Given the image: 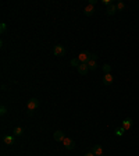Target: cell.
<instances>
[{
	"label": "cell",
	"instance_id": "9",
	"mask_svg": "<svg viewBox=\"0 0 139 156\" xmlns=\"http://www.w3.org/2000/svg\"><path fill=\"white\" fill-rule=\"evenodd\" d=\"M113 81H114V78H113L111 74H104V77H103V84L104 85H111Z\"/></svg>",
	"mask_w": 139,
	"mask_h": 156
},
{
	"label": "cell",
	"instance_id": "21",
	"mask_svg": "<svg viewBox=\"0 0 139 156\" xmlns=\"http://www.w3.org/2000/svg\"><path fill=\"white\" fill-rule=\"evenodd\" d=\"M103 4H104V6H111V4H113V3H111V0H103Z\"/></svg>",
	"mask_w": 139,
	"mask_h": 156
},
{
	"label": "cell",
	"instance_id": "11",
	"mask_svg": "<svg viewBox=\"0 0 139 156\" xmlns=\"http://www.w3.org/2000/svg\"><path fill=\"white\" fill-rule=\"evenodd\" d=\"M3 142H4L6 145H13V144L16 142V138L11 137V135H4V137H3Z\"/></svg>",
	"mask_w": 139,
	"mask_h": 156
},
{
	"label": "cell",
	"instance_id": "3",
	"mask_svg": "<svg viewBox=\"0 0 139 156\" xmlns=\"http://www.w3.org/2000/svg\"><path fill=\"white\" fill-rule=\"evenodd\" d=\"M27 107H28V110L33 112L35 109H38V107H39V101L36 99V98H32V99H29V101H28V105H27Z\"/></svg>",
	"mask_w": 139,
	"mask_h": 156
},
{
	"label": "cell",
	"instance_id": "15",
	"mask_svg": "<svg viewBox=\"0 0 139 156\" xmlns=\"http://www.w3.org/2000/svg\"><path fill=\"white\" fill-rule=\"evenodd\" d=\"M22 133H24L22 127H16V128H14V135H17V137H21Z\"/></svg>",
	"mask_w": 139,
	"mask_h": 156
},
{
	"label": "cell",
	"instance_id": "18",
	"mask_svg": "<svg viewBox=\"0 0 139 156\" xmlns=\"http://www.w3.org/2000/svg\"><path fill=\"white\" fill-rule=\"evenodd\" d=\"M102 68H103V71H104V74H110V71H111V66H110V64H104Z\"/></svg>",
	"mask_w": 139,
	"mask_h": 156
},
{
	"label": "cell",
	"instance_id": "22",
	"mask_svg": "<svg viewBox=\"0 0 139 156\" xmlns=\"http://www.w3.org/2000/svg\"><path fill=\"white\" fill-rule=\"evenodd\" d=\"M92 60H96L97 62V55L96 53H92Z\"/></svg>",
	"mask_w": 139,
	"mask_h": 156
},
{
	"label": "cell",
	"instance_id": "17",
	"mask_svg": "<svg viewBox=\"0 0 139 156\" xmlns=\"http://www.w3.org/2000/svg\"><path fill=\"white\" fill-rule=\"evenodd\" d=\"M124 131H125V130H124L123 127H120V128H117L116 131H114V134H116L117 137H123V135H124Z\"/></svg>",
	"mask_w": 139,
	"mask_h": 156
},
{
	"label": "cell",
	"instance_id": "23",
	"mask_svg": "<svg viewBox=\"0 0 139 156\" xmlns=\"http://www.w3.org/2000/svg\"><path fill=\"white\" fill-rule=\"evenodd\" d=\"M89 4H92V6H95V4H96V0H89Z\"/></svg>",
	"mask_w": 139,
	"mask_h": 156
},
{
	"label": "cell",
	"instance_id": "1",
	"mask_svg": "<svg viewBox=\"0 0 139 156\" xmlns=\"http://www.w3.org/2000/svg\"><path fill=\"white\" fill-rule=\"evenodd\" d=\"M78 59H79V62L81 63H88L91 62V59H92V53H89V52H81L79 55H78Z\"/></svg>",
	"mask_w": 139,
	"mask_h": 156
},
{
	"label": "cell",
	"instance_id": "16",
	"mask_svg": "<svg viewBox=\"0 0 139 156\" xmlns=\"http://www.w3.org/2000/svg\"><path fill=\"white\" fill-rule=\"evenodd\" d=\"M116 7H117V11H123L125 8V4H124V1H118L116 4Z\"/></svg>",
	"mask_w": 139,
	"mask_h": 156
},
{
	"label": "cell",
	"instance_id": "5",
	"mask_svg": "<svg viewBox=\"0 0 139 156\" xmlns=\"http://www.w3.org/2000/svg\"><path fill=\"white\" fill-rule=\"evenodd\" d=\"M53 138H54V141H56V142H63L65 137H64V133H63L61 130H57V131H54Z\"/></svg>",
	"mask_w": 139,
	"mask_h": 156
},
{
	"label": "cell",
	"instance_id": "24",
	"mask_svg": "<svg viewBox=\"0 0 139 156\" xmlns=\"http://www.w3.org/2000/svg\"><path fill=\"white\" fill-rule=\"evenodd\" d=\"M84 156H95V155H93L92 152H86V153H85V155H84Z\"/></svg>",
	"mask_w": 139,
	"mask_h": 156
},
{
	"label": "cell",
	"instance_id": "8",
	"mask_svg": "<svg viewBox=\"0 0 139 156\" xmlns=\"http://www.w3.org/2000/svg\"><path fill=\"white\" fill-rule=\"evenodd\" d=\"M134 124V121H132V118H124L123 123H121V127H123L124 130H129Z\"/></svg>",
	"mask_w": 139,
	"mask_h": 156
},
{
	"label": "cell",
	"instance_id": "19",
	"mask_svg": "<svg viewBox=\"0 0 139 156\" xmlns=\"http://www.w3.org/2000/svg\"><path fill=\"white\" fill-rule=\"evenodd\" d=\"M6 31H7V25L4 23L0 24V34H6Z\"/></svg>",
	"mask_w": 139,
	"mask_h": 156
},
{
	"label": "cell",
	"instance_id": "7",
	"mask_svg": "<svg viewBox=\"0 0 139 156\" xmlns=\"http://www.w3.org/2000/svg\"><path fill=\"white\" fill-rule=\"evenodd\" d=\"M91 152H92L95 156H102L103 155V148H102V145H93V148Z\"/></svg>",
	"mask_w": 139,
	"mask_h": 156
},
{
	"label": "cell",
	"instance_id": "13",
	"mask_svg": "<svg viewBox=\"0 0 139 156\" xmlns=\"http://www.w3.org/2000/svg\"><path fill=\"white\" fill-rule=\"evenodd\" d=\"M88 67H89V70H96L97 68V62L91 59V62L88 63Z\"/></svg>",
	"mask_w": 139,
	"mask_h": 156
},
{
	"label": "cell",
	"instance_id": "14",
	"mask_svg": "<svg viewBox=\"0 0 139 156\" xmlns=\"http://www.w3.org/2000/svg\"><path fill=\"white\" fill-rule=\"evenodd\" d=\"M70 64H71L72 67H77V68H78V67L81 66V62H79V59H78V57H75V59H71Z\"/></svg>",
	"mask_w": 139,
	"mask_h": 156
},
{
	"label": "cell",
	"instance_id": "25",
	"mask_svg": "<svg viewBox=\"0 0 139 156\" xmlns=\"http://www.w3.org/2000/svg\"><path fill=\"white\" fill-rule=\"evenodd\" d=\"M102 156H104V155H102Z\"/></svg>",
	"mask_w": 139,
	"mask_h": 156
},
{
	"label": "cell",
	"instance_id": "6",
	"mask_svg": "<svg viewBox=\"0 0 139 156\" xmlns=\"http://www.w3.org/2000/svg\"><path fill=\"white\" fill-rule=\"evenodd\" d=\"M78 73L81 74V75H86L88 74V71H89V67H88V64L86 63H81V66L77 68Z\"/></svg>",
	"mask_w": 139,
	"mask_h": 156
},
{
	"label": "cell",
	"instance_id": "10",
	"mask_svg": "<svg viewBox=\"0 0 139 156\" xmlns=\"http://www.w3.org/2000/svg\"><path fill=\"white\" fill-rule=\"evenodd\" d=\"M84 13H85L86 17L93 16V13H95V6H92V4H88V6L85 7V10H84Z\"/></svg>",
	"mask_w": 139,
	"mask_h": 156
},
{
	"label": "cell",
	"instance_id": "2",
	"mask_svg": "<svg viewBox=\"0 0 139 156\" xmlns=\"http://www.w3.org/2000/svg\"><path fill=\"white\" fill-rule=\"evenodd\" d=\"M53 53H54V56H57V57H63V56L65 55V49H64V46H61V45H56V46L53 47Z\"/></svg>",
	"mask_w": 139,
	"mask_h": 156
},
{
	"label": "cell",
	"instance_id": "20",
	"mask_svg": "<svg viewBox=\"0 0 139 156\" xmlns=\"http://www.w3.org/2000/svg\"><path fill=\"white\" fill-rule=\"evenodd\" d=\"M6 113H7V109H6V106H1V107H0V114H1V116H4Z\"/></svg>",
	"mask_w": 139,
	"mask_h": 156
},
{
	"label": "cell",
	"instance_id": "4",
	"mask_svg": "<svg viewBox=\"0 0 139 156\" xmlns=\"http://www.w3.org/2000/svg\"><path fill=\"white\" fill-rule=\"evenodd\" d=\"M63 144H64V148L68 149V151H71V149L75 148V142H74V140L72 138H64V141H63Z\"/></svg>",
	"mask_w": 139,
	"mask_h": 156
},
{
	"label": "cell",
	"instance_id": "12",
	"mask_svg": "<svg viewBox=\"0 0 139 156\" xmlns=\"http://www.w3.org/2000/svg\"><path fill=\"white\" fill-rule=\"evenodd\" d=\"M116 13H117L116 4H111V6H108L107 7V16H114Z\"/></svg>",
	"mask_w": 139,
	"mask_h": 156
}]
</instances>
